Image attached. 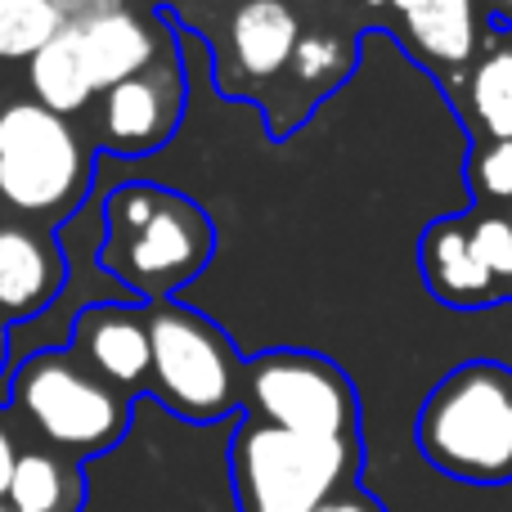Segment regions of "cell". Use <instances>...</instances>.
Returning a JSON list of instances; mask_svg holds the SVG:
<instances>
[{"label":"cell","instance_id":"6da1fadb","mask_svg":"<svg viewBox=\"0 0 512 512\" xmlns=\"http://www.w3.org/2000/svg\"><path fill=\"white\" fill-rule=\"evenodd\" d=\"M99 270L113 274L135 301H171L194 288L216 256V225L189 194L153 180H117L95 189Z\"/></svg>","mask_w":512,"mask_h":512},{"label":"cell","instance_id":"7a4b0ae2","mask_svg":"<svg viewBox=\"0 0 512 512\" xmlns=\"http://www.w3.org/2000/svg\"><path fill=\"white\" fill-rule=\"evenodd\" d=\"M414 445L436 472L468 486L512 481V369L463 360L427 387L414 414Z\"/></svg>","mask_w":512,"mask_h":512},{"label":"cell","instance_id":"3957f363","mask_svg":"<svg viewBox=\"0 0 512 512\" xmlns=\"http://www.w3.org/2000/svg\"><path fill=\"white\" fill-rule=\"evenodd\" d=\"M99 153L86 149L68 117L36 99L0 108V198L9 212L41 221V234H59L95 194Z\"/></svg>","mask_w":512,"mask_h":512},{"label":"cell","instance_id":"277c9868","mask_svg":"<svg viewBox=\"0 0 512 512\" xmlns=\"http://www.w3.org/2000/svg\"><path fill=\"white\" fill-rule=\"evenodd\" d=\"M149 342L153 373L144 396L158 400L180 423L212 427L243 409V373L248 360L230 342L225 328H216L203 310L185 301H153L149 306Z\"/></svg>","mask_w":512,"mask_h":512},{"label":"cell","instance_id":"5b68a950","mask_svg":"<svg viewBox=\"0 0 512 512\" xmlns=\"http://www.w3.org/2000/svg\"><path fill=\"white\" fill-rule=\"evenodd\" d=\"M364 441H319L239 414L230 436V477L243 512H315L355 486Z\"/></svg>","mask_w":512,"mask_h":512},{"label":"cell","instance_id":"8992f818","mask_svg":"<svg viewBox=\"0 0 512 512\" xmlns=\"http://www.w3.org/2000/svg\"><path fill=\"white\" fill-rule=\"evenodd\" d=\"M0 405H14L59 450L77 454V459H99V454L117 450L122 436L131 432L135 396L95 378L63 346V351L27 355L0 382Z\"/></svg>","mask_w":512,"mask_h":512},{"label":"cell","instance_id":"52a82bcc","mask_svg":"<svg viewBox=\"0 0 512 512\" xmlns=\"http://www.w3.org/2000/svg\"><path fill=\"white\" fill-rule=\"evenodd\" d=\"M248 418L319 441H360V396L337 360L315 351H265L243 373Z\"/></svg>","mask_w":512,"mask_h":512},{"label":"cell","instance_id":"ba28073f","mask_svg":"<svg viewBox=\"0 0 512 512\" xmlns=\"http://www.w3.org/2000/svg\"><path fill=\"white\" fill-rule=\"evenodd\" d=\"M185 113H189V77H185V59L176 50V32H171V45L140 77L99 95V122H104L99 153L122 162L153 158L180 135Z\"/></svg>","mask_w":512,"mask_h":512},{"label":"cell","instance_id":"9c48e42d","mask_svg":"<svg viewBox=\"0 0 512 512\" xmlns=\"http://www.w3.org/2000/svg\"><path fill=\"white\" fill-rule=\"evenodd\" d=\"M63 32H68L95 95H104V90L140 77L167 50L171 18H167V9H153L149 18H140L122 0H68Z\"/></svg>","mask_w":512,"mask_h":512},{"label":"cell","instance_id":"30bf717a","mask_svg":"<svg viewBox=\"0 0 512 512\" xmlns=\"http://www.w3.org/2000/svg\"><path fill=\"white\" fill-rule=\"evenodd\" d=\"M68 351L86 364L95 378H104L108 387L126 391L140 400L149 391V373H153V342H149V306H86L72 324Z\"/></svg>","mask_w":512,"mask_h":512},{"label":"cell","instance_id":"8fae6325","mask_svg":"<svg viewBox=\"0 0 512 512\" xmlns=\"http://www.w3.org/2000/svg\"><path fill=\"white\" fill-rule=\"evenodd\" d=\"M418 270H423L427 292L450 310H486L512 297L472 252V212L427 225L423 243H418Z\"/></svg>","mask_w":512,"mask_h":512},{"label":"cell","instance_id":"7c38bea8","mask_svg":"<svg viewBox=\"0 0 512 512\" xmlns=\"http://www.w3.org/2000/svg\"><path fill=\"white\" fill-rule=\"evenodd\" d=\"M63 279H68V256L59 248V234L0 225V319L9 328L50 310L63 292Z\"/></svg>","mask_w":512,"mask_h":512},{"label":"cell","instance_id":"4fadbf2b","mask_svg":"<svg viewBox=\"0 0 512 512\" xmlns=\"http://www.w3.org/2000/svg\"><path fill=\"white\" fill-rule=\"evenodd\" d=\"M301 41V23L283 0H248L230 18V54L234 68L252 81L279 77L292 63Z\"/></svg>","mask_w":512,"mask_h":512},{"label":"cell","instance_id":"5bb4252c","mask_svg":"<svg viewBox=\"0 0 512 512\" xmlns=\"http://www.w3.org/2000/svg\"><path fill=\"white\" fill-rule=\"evenodd\" d=\"M405 50L418 63L463 68L477 50V9L472 0H409L405 14Z\"/></svg>","mask_w":512,"mask_h":512},{"label":"cell","instance_id":"9a60e30c","mask_svg":"<svg viewBox=\"0 0 512 512\" xmlns=\"http://www.w3.org/2000/svg\"><path fill=\"white\" fill-rule=\"evenodd\" d=\"M27 86H32L36 104L50 108L59 117H77L95 104V86H90L86 68H81L77 50H72L68 32H59L32 63H27Z\"/></svg>","mask_w":512,"mask_h":512},{"label":"cell","instance_id":"2e32d148","mask_svg":"<svg viewBox=\"0 0 512 512\" xmlns=\"http://www.w3.org/2000/svg\"><path fill=\"white\" fill-rule=\"evenodd\" d=\"M9 512H72L81 504V472L41 450L18 454L5 490Z\"/></svg>","mask_w":512,"mask_h":512},{"label":"cell","instance_id":"e0dca14e","mask_svg":"<svg viewBox=\"0 0 512 512\" xmlns=\"http://www.w3.org/2000/svg\"><path fill=\"white\" fill-rule=\"evenodd\" d=\"M68 23V0H0V59L32 63Z\"/></svg>","mask_w":512,"mask_h":512},{"label":"cell","instance_id":"ac0fdd59","mask_svg":"<svg viewBox=\"0 0 512 512\" xmlns=\"http://www.w3.org/2000/svg\"><path fill=\"white\" fill-rule=\"evenodd\" d=\"M472 113L490 140H512V50H495L472 72Z\"/></svg>","mask_w":512,"mask_h":512},{"label":"cell","instance_id":"d6986e66","mask_svg":"<svg viewBox=\"0 0 512 512\" xmlns=\"http://www.w3.org/2000/svg\"><path fill=\"white\" fill-rule=\"evenodd\" d=\"M472 203H508L512 198V140H490L468 153Z\"/></svg>","mask_w":512,"mask_h":512},{"label":"cell","instance_id":"ffe728a7","mask_svg":"<svg viewBox=\"0 0 512 512\" xmlns=\"http://www.w3.org/2000/svg\"><path fill=\"white\" fill-rule=\"evenodd\" d=\"M472 252L508 288V279H512V221L508 216H477L472 221Z\"/></svg>","mask_w":512,"mask_h":512},{"label":"cell","instance_id":"44dd1931","mask_svg":"<svg viewBox=\"0 0 512 512\" xmlns=\"http://www.w3.org/2000/svg\"><path fill=\"white\" fill-rule=\"evenodd\" d=\"M333 63H346V68H351L355 50H342V45L328 41V36H301L297 41V54H292V72H297V81L319 86V81L333 72Z\"/></svg>","mask_w":512,"mask_h":512},{"label":"cell","instance_id":"7402d4cb","mask_svg":"<svg viewBox=\"0 0 512 512\" xmlns=\"http://www.w3.org/2000/svg\"><path fill=\"white\" fill-rule=\"evenodd\" d=\"M315 512H382V504H378L373 495H364V490L346 486V490H337L328 504H319Z\"/></svg>","mask_w":512,"mask_h":512},{"label":"cell","instance_id":"603a6c76","mask_svg":"<svg viewBox=\"0 0 512 512\" xmlns=\"http://www.w3.org/2000/svg\"><path fill=\"white\" fill-rule=\"evenodd\" d=\"M14 463H18V450H14V441H9L5 423H0V499H5V490H9V477H14Z\"/></svg>","mask_w":512,"mask_h":512},{"label":"cell","instance_id":"cb8c5ba5","mask_svg":"<svg viewBox=\"0 0 512 512\" xmlns=\"http://www.w3.org/2000/svg\"><path fill=\"white\" fill-rule=\"evenodd\" d=\"M364 5H373V9H400V14H405V9H409V0H364Z\"/></svg>","mask_w":512,"mask_h":512},{"label":"cell","instance_id":"d4e9b609","mask_svg":"<svg viewBox=\"0 0 512 512\" xmlns=\"http://www.w3.org/2000/svg\"><path fill=\"white\" fill-rule=\"evenodd\" d=\"M0 369H5V328H0Z\"/></svg>","mask_w":512,"mask_h":512},{"label":"cell","instance_id":"484cf974","mask_svg":"<svg viewBox=\"0 0 512 512\" xmlns=\"http://www.w3.org/2000/svg\"><path fill=\"white\" fill-rule=\"evenodd\" d=\"M0 512H9V508H5V499H0Z\"/></svg>","mask_w":512,"mask_h":512},{"label":"cell","instance_id":"4316f807","mask_svg":"<svg viewBox=\"0 0 512 512\" xmlns=\"http://www.w3.org/2000/svg\"><path fill=\"white\" fill-rule=\"evenodd\" d=\"M508 5H512V0H508Z\"/></svg>","mask_w":512,"mask_h":512}]
</instances>
